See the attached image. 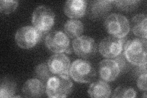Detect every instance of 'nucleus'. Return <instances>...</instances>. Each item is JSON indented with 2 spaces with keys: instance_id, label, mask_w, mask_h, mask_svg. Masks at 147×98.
Wrapping results in <instances>:
<instances>
[{
  "instance_id": "obj_12",
  "label": "nucleus",
  "mask_w": 147,
  "mask_h": 98,
  "mask_svg": "<svg viewBox=\"0 0 147 98\" xmlns=\"http://www.w3.org/2000/svg\"><path fill=\"white\" fill-rule=\"evenodd\" d=\"M87 3L84 0H69L64 4L65 14L72 19L84 16L86 11Z\"/></svg>"
},
{
  "instance_id": "obj_11",
  "label": "nucleus",
  "mask_w": 147,
  "mask_h": 98,
  "mask_svg": "<svg viewBox=\"0 0 147 98\" xmlns=\"http://www.w3.org/2000/svg\"><path fill=\"white\" fill-rule=\"evenodd\" d=\"M99 72L100 77L104 80L112 82L117 78L121 71L115 61L106 59L99 63Z\"/></svg>"
},
{
  "instance_id": "obj_18",
  "label": "nucleus",
  "mask_w": 147,
  "mask_h": 98,
  "mask_svg": "<svg viewBox=\"0 0 147 98\" xmlns=\"http://www.w3.org/2000/svg\"><path fill=\"white\" fill-rule=\"evenodd\" d=\"M17 91V84L12 78L4 77L1 82L0 97H13Z\"/></svg>"
},
{
  "instance_id": "obj_6",
  "label": "nucleus",
  "mask_w": 147,
  "mask_h": 98,
  "mask_svg": "<svg viewBox=\"0 0 147 98\" xmlns=\"http://www.w3.org/2000/svg\"><path fill=\"white\" fill-rule=\"evenodd\" d=\"M45 43L47 47L54 53H71L69 38L63 31H54L50 32L46 36Z\"/></svg>"
},
{
  "instance_id": "obj_24",
  "label": "nucleus",
  "mask_w": 147,
  "mask_h": 98,
  "mask_svg": "<svg viewBox=\"0 0 147 98\" xmlns=\"http://www.w3.org/2000/svg\"><path fill=\"white\" fill-rule=\"evenodd\" d=\"M126 59L125 57V55H124V53H123V52L120 55H118V57L114 58V60L118 63L121 71H122V69H123L126 66Z\"/></svg>"
},
{
  "instance_id": "obj_5",
  "label": "nucleus",
  "mask_w": 147,
  "mask_h": 98,
  "mask_svg": "<svg viewBox=\"0 0 147 98\" xmlns=\"http://www.w3.org/2000/svg\"><path fill=\"white\" fill-rule=\"evenodd\" d=\"M42 32L34 26H26L18 29L15 36L17 44L20 47L28 49L34 47L40 41Z\"/></svg>"
},
{
  "instance_id": "obj_9",
  "label": "nucleus",
  "mask_w": 147,
  "mask_h": 98,
  "mask_svg": "<svg viewBox=\"0 0 147 98\" xmlns=\"http://www.w3.org/2000/svg\"><path fill=\"white\" fill-rule=\"evenodd\" d=\"M72 47L77 55L83 58H89L96 54L97 45L94 40L86 36L77 37L72 42Z\"/></svg>"
},
{
  "instance_id": "obj_7",
  "label": "nucleus",
  "mask_w": 147,
  "mask_h": 98,
  "mask_svg": "<svg viewBox=\"0 0 147 98\" xmlns=\"http://www.w3.org/2000/svg\"><path fill=\"white\" fill-rule=\"evenodd\" d=\"M55 15L51 9L40 6L33 13L32 23L37 29L43 32L52 28L55 23Z\"/></svg>"
},
{
  "instance_id": "obj_20",
  "label": "nucleus",
  "mask_w": 147,
  "mask_h": 98,
  "mask_svg": "<svg viewBox=\"0 0 147 98\" xmlns=\"http://www.w3.org/2000/svg\"><path fill=\"white\" fill-rule=\"evenodd\" d=\"M140 1L137 0L131 1H113V4L117 9L123 11H131L139 6Z\"/></svg>"
},
{
  "instance_id": "obj_14",
  "label": "nucleus",
  "mask_w": 147,
  "mask_h": 98,
  "mask_svg": "<svg viewBox=\"0 0 147 98\" xmlns=\"http://www.w3.org/2000/svg\"><path fill=\"white\" fill-rule=\"evenodd\" d=\"M44 83L38 78H31L27 80L22 88V92L27 97H39L45 92Z\"/></svg>"
},
{
  "instance_id": "obj_15",
  "label": "nucleus",
  "mask_w": 147,
  "mask_h": 98,
  "mask_svg": "<svg viewBox=\"0 0 147 98\" xmlns=\"http://www.w3.org/2000/svg\"><path fill=\"white\" fill-rule=\"evenodd\" d=\"M88 93L91 97L107 98L111 94V88L107 82L98 80L91 84Z\"/></svg>"
},
{
  "instance_id": "obj_13",
  "label": "nucleus",
  "mask_w": 147,
  "mask_h": 98,
  "mask_svg": "<svg viewBox=\"0 0 147 98\" xmlns=\"http://www.w3.org/2000/svg\"><path fill=\"white\" fill-rule=\"evenodd\" d=\"M113 1H91L88 9V15L92 19H100L107 15L111 10Z\"/></svg>"
},
{
  "instance_id": "obj_10",
  "label": "nucleus",
  "mask_w": 147,
  "mask_h": 98,
  "mask_svg": "<svg viewBox=\"0 0 147 98\" xmlns=\"http://www.w3.org/2000/svg\"><path fill=\"white\" fill-rule=\"evenodd\" d=\"M70 59L66 55L57 53L49 59L47 64L51 72L56 75L67 76L69 73Z\"/></svg>"
},
{
  "instance_id": "obj_23",
  "label": "nucleus",
  "mask_w": 147,
  "mask_h": 98,
  "mask_svg": "<svg viewBox=\"0 0 147 98\" xmlns=\"http://www.w3.org/2000/svg\"><path fill=\"white\" fill-rule=\"evenodd\" d=\"M137 85L140 90L146 91V73L142 74L139 76L137 79Z\"/></svg>"
},
{
  "instance_id": "obj_19",
  "label": "nucleus",
  "mask_w": 147,
  "mask_h": 98,
  "mask_svg": "<svg viewBox=\"0 0 147 98\" xmlns=\"http://www.w3.org/2000/svg\"><path fill=\"white\" fill-rule=\"evenodd\" d=\"M35 74L37 78L44 83H47L49 79L53 76V73L46 63L38 64L35 69Z\"/></svg>"
},
{
  "instance_id": "obj_3",
  "label": "nucleus",
  "mask_w": 147,
  "mask_h": 98,
  "mask_svg": "<svg viewBox=\"0 0 147 98\" xmlns=\"http://www.w3.org/2000/svg\"><path fill=\"white\" fill-rule=\"evenodd\" d=\"M107 32L118 38H125L130 30V25L127 18L119 14H112L108 16L104 22Z\"/></svg>"
},
{
  "instance_id": "obj_4",
  "label": "nucleus",
  "mask_w": 147,
  "mask_h": 98,
  "mask_svg": "<svg viewBox=\"0 0 147 98\" xmlns=\"http://www.w3.org/2000/svg\"><path fill=\"white\" fill-rule=\"evenodd\" d=\"M69 74L75 81L88 83L95 78L96 72L92 64L86 60L79 59L74 62L69 68Z\"/></svg>"
},
{
  "instance_id": "obj_1",
  "label": "nucleus",
  "mask_w": 147,
  "mask_h": 98,
  "mask_svg": "<svg viewBox=\"0 0 147 98\" xmlns=\"http://www.w3.org/2000/svg\"><path fill=\"white\" fill-rule=\"evenodd\" d=\"M123 53L130 63L140 66L146 64L147 42L145 39L136 38L126 41Z\"/></svg>"
},
{
  "instance_id": "obj_21",
  "label": "nucleus",
  "mask_w": 147,
  "mask_h": 98,
  "mask_svg": "<svg viewBox=\"0 0 147 98\" xmlns=\"http://www.w3.org/2000/svg\"><path fill=\"white\" fill-rule=\"evenodd\" d=\"M136 97V91L131 87H119L114 91L112 97L118 98H134Z\"/></svg>"
},
{
  "instance_id": "obj_25",
  "label": "nucleus",
  "mask_w": 147,
  "mask_h": 98,
  "mask_svg": "<svg viewBox=\"0 0 147 98\" xmlns=\"http://www.w3.org/2000/svg\"><path fill=\"white\" fill-rule=\"evenodd\" d=\"M135 73L138 76L146 73V64L140 65V66H137V68L136 69Z\"/></svg>"
},
{
  "instance_id": "obj_17",
  "label": "nucleus",
  "mask_w": 147,
  "mask_h": 98,
  "mask_svg": "<svg viewBox=\"0 0 147 98\" xmlns=\"http://www.w3.org/2000/svg\"><path fill=\"white\" fill-rule=\"evenodd\" d=\"M84 25L81 21L77 19L67 20L64 26L66 34L70 38H77L84 32Z\"/></svg>"
},
{
  "instance_id": "obj_22",
  "label": "nucleus",
  "mask_w": 147,
  "mask_h": 98,
  "mask_svg": "<svg viewBox=\"0 0 147 98\" xmlns=\"http://www.w3.org/2000/svg\"><path fill=\"white\" fill-rule=\"evenodd\" d=\"M18 2L13 0H1L0 1V10L4 14H9L14 11L18 6Z\"/></svg>"
},
{
  "instance_id": "obj_16",
  "label": "nucleus",
  "mask_w": 147,
  "mask_h": 98,
  "mask_svg": "<svg viewBox=\"0 0 147 98\" xmlns=\"http://www.w3.org/2000/svg\"><path fill=\"white\" fill-rule=\"evenodd\" d=\"M132 31L142 39H146L147 17L144 14H139L132 18Z\"/></svg>"
},
{
  "instance_id": "obj_8",
  "label": "nucleus",
  "mask_w": 147,
  "mask_h": 98,
  "mask_svg": "<svg viewBox=\"0 0 147 98\" xmlns=\"http://www.w3.org/2000/svg\"><path fill=\"white\" fill-rule=\"evenodd\" d=\"M126 43L125 38L109 36L101 41L99 45L100 53L107 58H115L123 53Z\"/></svg>"
},
{
  "instance_id": "obj_2",
  "label": "nucleus",
  "mask_w": 147,
  "mask_h": 98,
  "mask_svg": "<svg viewBox=\"0 0 147 98\" xmlns=\"http://www.w3.org/2000/svg\"><path fill=\"white\" fill-rule=\"evenodd\" d=\"M46 83V93L49 97H66L72 90V82L67 76H53Z\"/></svg>"
}]
</instances>
